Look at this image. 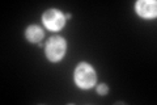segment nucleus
I'll return each instance as SVG.
<instances>
[{"mask_svg": "<svg viewBox=\"0 0 157 105\" xmlns=\"http://www.w3.org/2000/svg\"><path fill=\"white\" fill-rule=\"evenodd\" d=\"M45 36L42 28H39L38 25H29L25 30V37L29 42L32 43H37V42H41V39Z\"/></svg>", "mask_w": 157, "mask_h": 105, "instance_id": "obj_5", "label": "nucleus"}, {"mask_svg": "<svg viewBox=\"0 0 157 105\" xmlns=\"http://www.w3.org/2000/svg\"><path fill=\"white\" fill-rule=\"evenodd\" d=\"M135 9L139 16L144 18H153L157 14V3L155 0H139L135 4Z\"/></svg>", "mask_w": 157, "mask_h": 105, "instance_id": "obj_4", "label": "nucleus"}, {"mask_svg": "<svg viewBox=\"0 0 157 105\" xmlns=\"http://www.w3.org/2000/svg\"><path fill=\"white\" fill-rule=\"evenodd\" d=\"M66 14H63L59 9H48L43 13L42 21L45 24V26L47 29H50L52 32H58L66 24Z\"/></svg>", "mask_w": 157, "mask_h": 105, "instance_id": "obj_3", "label": "nucleus"}, {"mask_svg": "<svg viewBox=\"0 0 157 105\" xmlns=\"http://www.w3.org/2000/svg\"><path fill=\"white\" fill-rule=\"evenodd\" d=\"M75 82L80 88H92L97 82L96 71L89 63L81 62L75 70Z\"/></svg>", "mask_w": 157, "mask_h": 105, "instance_id": "obj_1", "label": "nucleus"}, {"mask_svg": "<svg viewBox=\"0 0 157 105\" xmlns=\"http://www.w3.org/2000/svg\"><path fill=\"white\" fill-rule=\"evenodd\" d=\"M97 92L100 93V95H102V96H105V95L109 92V87H107L105 83H101L100 86L97 87Z\"/></svg>", "mask_w": 157, "mask_h": 105, "instance_id": "obj_6", "label": "nucleus"}, {"mask_svg": "<svg viewBox=\"0 0 157 105\" xmlns=\"http://www.w3.org/2000/svg\"><path fill=\"white\" fill-rule=\"evenodd\" d=\"M67 50L66 39L60 36H52L46 43V57L51 62H59L64 57Z\"/></svg>", "mask_w": 157, "mask_h": 105, "instance_id": "obj_2", "label": "nucleus"}]
</instances>
